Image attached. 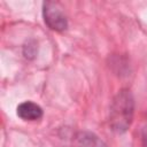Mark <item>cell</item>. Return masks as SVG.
<instances>
[{
  "mask_svg": "<svg viewBox=\"0 0 147 147\" xmlns=\"http://www.w3.org/2000/svg\"><path fill=\"white\" fill-rule=\"evenodd\" d=\"M134 113V99L129 90H121L111 101L109 111V125L116 133L125 132L132 121Z\"/></svg>",
  "mask_w": 147,
  "mask_h": 147,
  "instance_id": "obj_1",
  "label": "cell"
},
{
  "mask_svg": "<svg viewBox=\"0 0 147 147\" xmlns=\"http://www.w3.org/2000/svg\"><path fill=\"white\" fill-rule=\"evenodd\" d=\"M42 16L46 25L54 31H63L68 28L67 17L56 2H44Z\"/></svg>",
  "mask_w": 147,
  "mask_h": 147,
  "instance_id": "obj_2",
  "label": "cell"
},
{
  "mask_svg": "<svg viewBox=\"0 0 147 147\" xmlns=\"http://www.w3.org/2000/svg\"><path fill=\"white\" fill-rule=\"evenodd\" d=\"M16 114L23 121H37L42 117V109L32 101H24L17 106Z\"/></svg>",
  "mask_w": 147,
  "mask_h": 147,
  "instance_id": "obj_3",
  "label": "cell"
},
{
  "mask_svg": "<svg viewBox=\"0 0 147 147\" xmlns=\"http://www.w3.org/2000/svg\"><path fill=\"white\" fill-rule=\"evenodd\" d=\"M76 147H107V145L95 133L83 131L76 136Z\"/></svg>",
  "mask_w": 147,
  "mask_h": 147,
  "instance_id": "obj_4",
  "label": "cell"
},
{
  "mask_svg": "<svg viewBox=\"0 0 147 147\" xmlns=\"http://www.w3.org/2000/svg\"><path fill=\"white\" fill-rule=\"evenodd\" d=\"M141 140H142V145L145 147H147V123L145 124V126L142 127V132H141Z\"/></svg>",
  "mask_w": 147,
  "mask_h": 147,
  "instance_id": "obj_5",
  "label": "cell"
}]
</instances>
